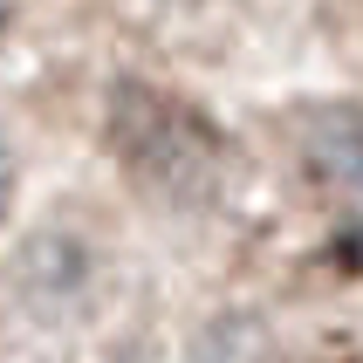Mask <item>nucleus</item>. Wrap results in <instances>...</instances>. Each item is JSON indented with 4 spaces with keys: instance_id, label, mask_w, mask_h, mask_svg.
<instances>
[{
    "instance_id": "f257e3e1",
    "label": "nucleus",
    "mask_w": 363,
    "mask_h": 363,
    "mask_svg": "<svg viewBox=\"0 0 363 363\" xmlns=\"http://www.w3.org/2000/svg\"><path fill=\"white\" fill-rule=\"evenodd\" d=\"M110 151L130 172V185L158 192L172 206H199L213 199V185L226 172V138L220 123L192 110L172 89H151V82H117L110 96Z\"/></svg>"
},
{
    "instance_id": "f03ea898",
    "label": "nucleus",
    "mask_w": 363,
    "mask_h": 363,
    "mask_svg": "<svg viewBox=\"0 0 363 363\" xmlns=\"http://www.w3.org/2000/svg\"><path fill=\"white\" fill-rule=\"evenodd\" d=\"M302 172L323 192L363 199V110L357 103H323L302 117Z\"/></svg>"
},
{
    "instance_id": "7ed1b4c3",
    "label": "nucleus",
    "mask_w": 363,
    "mask_h": 363,
    "mask_svg": "<svg viewBox=\"0 0 363 363\" xmlns=\"http://www.w3.org/2000/svg\"><path fill=\"white\" fill-rule=\"evenodd\" d=\"M261 329H254V315H226V323L206 329L199 343V363H261Z\"/></svg>"
},
{
    "instance_id": "20e7f679",
    "label": "nucleus",
    "mask_w": 363,
    "mask_h": 363,
    "mask_svg": "<svg viewBox=\"0 0 363 363\" xmlns=\"http://www.w3.org/2000/svg\"><path fill=\"white\" fill-rule=\"evenodd\" d=\"M14 185H21V164H14V144L0 138V220L14 213Z\"/></svg>"
},
{
    "instance_id": "39448f33",
    "label": "nucleus",
    "mask_w": 363,
    "mask_h": 363,
    "mask_svg": "<svg viewBox=\"0 0 363 363\" xmlns=\"http://www.w3.org/2000/svg\"><path fill=\"white\" fill-rule=\"evenodd\" d=\"M7 21H14V14H7V7H0V28H7Z\"/></svg>"
}]
</instances>
